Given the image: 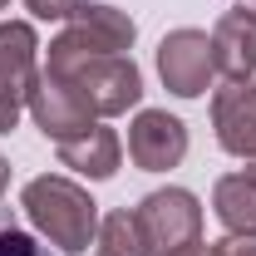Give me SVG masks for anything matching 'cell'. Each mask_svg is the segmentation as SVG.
Returning <instances> with one entry per match:
<instances>
[{
  "mask_svg": "<svg viewBox=\"0 0 256 256\" xmlns=\"http://www.w3.org/2000/svg\"><path fill=\"white\" fill-rule=\"evenodd\" d=\"M44 69L84 98L94 118H118V114H128L143 98V74H138V64L128 54H84V50L64 44L54 34Z\"/></svg>",
  "mask_w": 256,
  "mask_h": 256,
  "instance_id": "obj_1",
  "label": "cell"
},
{
  "mask_svg": "<svg viewBox=\"0 0 256 256\" xmlns=\"http://www.w3.org/2000/svg\"><path fill=\"white\" fill-rule=\"evenodd\" d=\"M20 207L34 222V232L60 246V252H89L98 236V202L79 188L74 178H60V172H44V178H30L25 192H20Z\"/></svg>",
  "mask_w": 256,
  "mask_h": 256,
  "instance_id": "obj_2",
  "label": "cell"
},
{
  "mask_svg": "<svg viewBox=\"0 0 256 256\" xmlns=\"http://www.w3.org/2000/svg\"><path fill=\"white\" fill-rule=\"evenodd\" d=\"M133 217H138V232H143L148 252H158V256H172L182 246H192V242H202V202L188 188L148 192L133 207Z\"/></svg>",
  "mask_w": 256,
  "mask_h": 256,
  "instance_id": "obj_3",
  "label": "cell"
},
{
  "mask_svg": "<svg viewBox=\"0 0 256 256\" xmlns=\"http://www.w3.org/2000/svg\"><path fill=\"white\" fill-rule=\"evenodd\" d=\"M158 74L168 94L178 98H202L217 79V54H212V34L202 30H172L158 44Z\"/></svg>",
  "mask_w": 256,
  "mask_h": 256,
  "instance_id": "obj_4",
  "label": "cell"
},
{
  "mask_svg": "<svg viewBox=\"0 0 256 256\" xmlns=\"http://www.w3.org/2000/svg\"><path fill=\"white\" fill-rule=\"evenodd\" d=\"M133 34H138V25L128 20V10L108 5V0H79L74 15L64 20L60 40L84 50V54H128Z\"/></svg>",
  "mask_w": 256,
  "mask_h": 256,
  "instance_id": "obj_5",
  "label": "cell"
},
{
  "mask_svg": "<svg viewBox=\"0 0 256 256\" xmlns=\"http://www.w3.org/2000/svg\"><path fill=\"white\" fill-rule=\"evenodd\" d=\"M25 108H30L34 128H40L44 138H54V143L79 138V133H89V128H94L89 104L74 94L64 79H54L50 69H40V74H34V89H30V98H25Z\"/></svg>",
  "mask_w": 256,
  "mask_h": 256,
  "instance_id": "obj_6",
  "label": "cell"
},
{
  "mask_svg": "<svg viewBox=\"0 0 256 256\" xmlns=\"http://www.w3.org/2000/svg\"><path fill=\"white\" fill-rule=\"evenodd\" d=\"M128 158L143 172H168L188 158V124L172 118L168 108H143L128 124Z\"/></svg>",
  "mask_w": 256,
  "mask_h": 256,
  "instance_id": "obj_7",
  "label": "cell"
},
{
  "mask_svg": "<svg viewBox=\"0 0 256 256\" xmlns=\"http://www.w3.org/2000/svg\"><path fill=\"white\" fill-rule=\"evenodd\" d=\"M212 128L232 158H256V74L252 79H226L212 94Z\"/></svg>",
  "mask_w": 256,
  "mask_h": 256,
  "instance_id": "obj_8",
  "label": "cell"
},
{
  "mask_svg": "<svg viewBox=\"0 0 256 256\" xmlns=\"http://www.w3.org/2000/svg\"><path fill=\"white\" fill-rule=\"evenodd\" d=\"M40 74V40L25 20H0V98L25 108Z\"/></svg>",
  "mask_w": 256,
  "mask_h": 256,
  "instance_id": "obj_9",
  "label": "cell"
},
{
  "mask_svg": "<svg viewBox=\"0 0 256 256\" xmlns=\"http://www.w3.org/2000/svg\"><path fill=\"white\" fill-rule=\"evenodd\" d=\"M212 54H217V74L252 79L256 74V15L226 10L217 20V30H212Z\"/></svg>",
  "mask_w": 256,
  "mask_h": 256,
  "instance_id": "obj_10",
  "label": "cell"
},
{
  "mask_svg": "<svg viewBox=\"0 0 256 256\" xmlns=\"http://www.w3.org/2000/svg\"><path fill=\"white\" fill-rule=\"evenodd\" d=\"M54 148H60L64 168H74V172H84V178H94V182L114 178V172H118V158H124L118 133L104 128V124H94L89 133H79V138H64V143H54Z\"/></svg>",
  "mask_w": 256,
  "mask_h": 256,
  "instance_id": "obj_11",
  "label": "cell"
},
{
  "mask_svg": "<svg viewBox=\"0 0 256 256\" xmlns=\"http://www.w3.org/2000/svg\"><path fill=\"white\" fill-rule=\"evenodd\" d=\"M212 212L232 236H256V182L246 172H226L212 188Z\"/></svg>",
  "mask_w": 256,
  "mask_h": 256,
  "instance_id": "obj_12",
  "label": "cell"
},
{
  "mask_svg": "<svg viewBox=\"0 0 256 256\" xmlns=\"http://www.w3.org/2000/svg\"><path fill=\"white\" fill-rule=\"evenodd\" d=\"M98 256H148V242L138 232V217L133 212H108L98 217V236H94Z\"/></svg>",
  "mask_w": 256,
  "mask_h": 256,
  "instance_id": "obj_13",
  "label": "cell"
},
{
  "mask_svg": "<svg viewBox=\"0 0 256 256\" xmlns=\"http://www.w3.org/2000/svg\"><path fill=\"white\" fill-rule=\"evenodd\" d=\"M0 256H50V246H40L15 217H0Z\"/></svg>",
  "mask_w": 256,
  "mask_h": 256,
  "instance_id": "obj_14",
  "label": "cell"
},
{
  "mask_svg": "<svg viewBox=\"0 0 256 256\" xmlns=\"http://www.w3.org/2000/svg\"><path fill=\"white\" fill-rule=\"evenodd\" d=\"M207 256H256V236H217V242H207Z\"/></svg>",
  "mask_w": 256,
  "mask_h": 256,
  "instance_id": "obj_15",
  "label": "cell"
},
{
  "mask_svg": "<svg viewBox=\"0 0 256 256\" xmlns=\"http://www.w3.org/2000/svg\"><path fill=\"white\" fill-rule=\"evenodd\" d=\"M25 5H30V15H40V20H69L79 0H25Z\"/></svg>",
  "mask_w": 256,
  "mask_h": 256,
  "instance_id": "obj_16",
  "label": "cell"
},
{
  "mask_svg": "<svg viewBox=\"0 0 256 256\" xmlns=\"http://www.w3.org/2000/svg\"><path fill=\"white\" fill-rule=\"evenodd\" d=\"M15 124H20V108L0 98V133H15Z\"/></svg>",
  "mask_w": 256,
  "mask_h": 256,
  "instance_id": "obj_17",
  "label": "cell"
},
{
  "mask_svg": "<svg viewBox=\"0 0 256 256\" xmlns=\"http://www.w3.org/2000/svg\"><path fill=\"white\" fill-rule=\"evenodd\" d=\"M172 256H207V242H192V246H182V252H172Z\"/></svg>",
  "mask_w": 256,
  "mask_h": 256,
  "instance_id": "obj_18",
  "label": "cell"
},
{
  "mask_svg": "<svg viewBox=\"0 0 256 256\" xmlns=\"http://www.w3.org/2000/svg\"><path fill=\"white\" fill-rule=\"evenodd\" d=\"M5 188H10V162L0 158V197H5Z\"/></svg>",
  "mask_w": 256,
  "mask_h": 256,
  "instance_id": "obj_19",
  "label": "cell"
},
{
  "mask_svg": "<svg viewBox=\"0 0 256 256\" xmlns=\"http://www.w3.org/2000/svg\"><path fill=\"white\" fill-rule=\"evenodd\" d=\"M236 10H246V15H256V0H236Z\"/></svg>",
  "mask_w": 256,
  "mask_h": 256,
  "instance_id": "obj_20",
  "label": "cell"
},
{
  "mask_svg": "<svg viewBox=\"0 0 256 256\" xmlns=\"http://www.w3.org/2000/svg\"><path fill=\"white\" fill-rule=\"evenodd\" d=\"M242 172H246V178L256 182V158H246V168H242Z\"/></svg>",
  "mask_w": 256,
  "mask_h": 256,
  "instance_id": "obj_21",
  "label": "cell"
},
{
  "mask_svg": "<svg viewBox=\"0 0 256 256\" xmlns=\"http://www.w3.org/2000/svg\"><path fill=\"white\" fill-rule=\"evenodd\" d=\"M5 5H10V0H0V10H5Z\"/></svg>",
  "mask_w": 256,
  "mask_h": 256,
  "instance_id": "obj_22",
  "label": "cell"
}]
</instances>
